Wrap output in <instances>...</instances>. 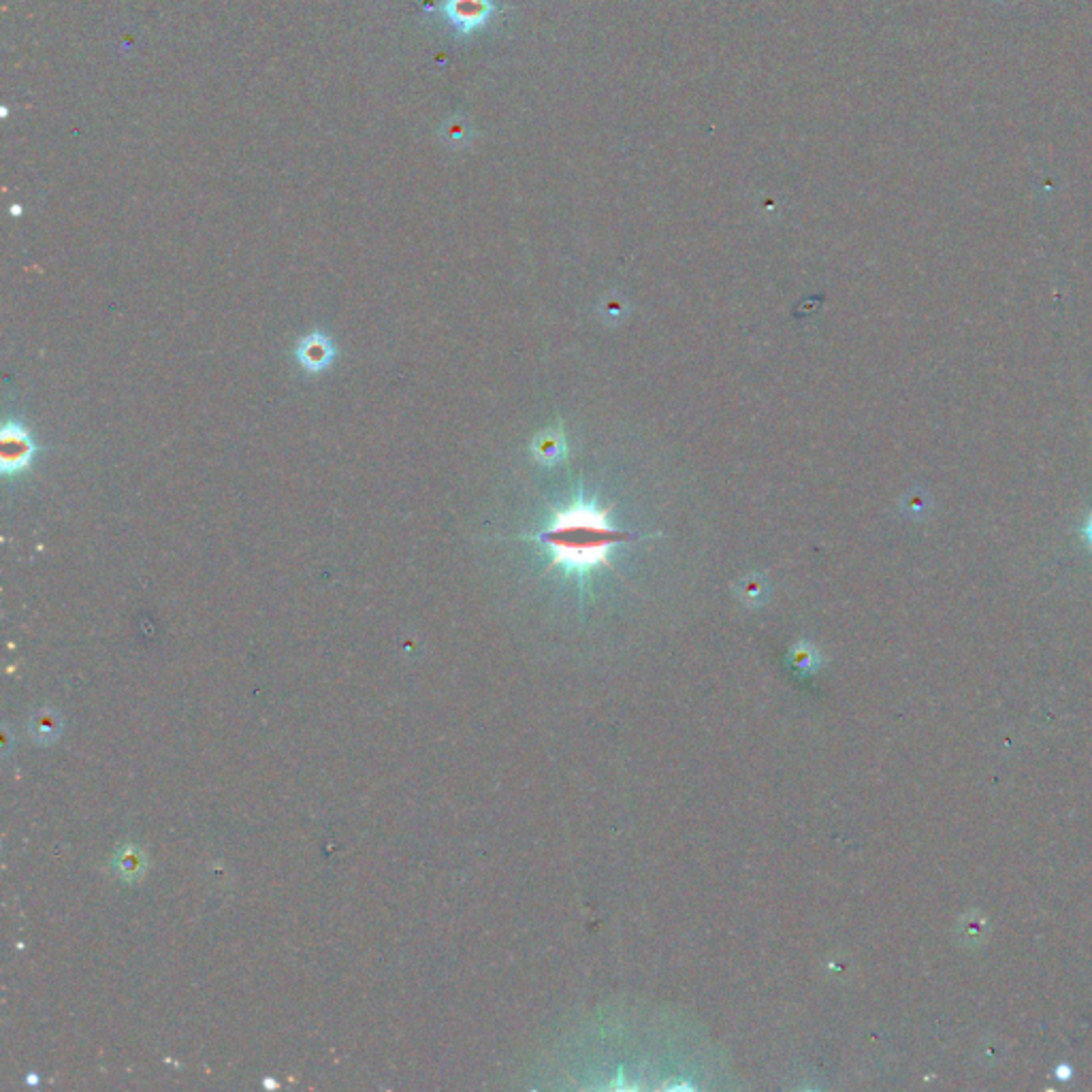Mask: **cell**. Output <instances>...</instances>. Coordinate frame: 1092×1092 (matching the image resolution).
Wrapping results in <instances>:
<instances>
[{"instance_id":"1","label":"cell","mask_w":1092,"mask_h":1092,"mask_svg":"<svg viewBox=\"0 0 1092 1092\" xmlns=\"http://www.w3.org/2000/svg\"><path fill=\"white\" fill-rule=\"evenodd\" d=\"M538 540L551 553V568L562 565L565 574L585 582L599 565L611 568L613 546L630 540V533L614 528L602 508L580 497L557 511Z\"/></svg>"},{"instance_id":"2","label":"cell","mask_w":1092,"mask_h":1092,"mask_svg":"<svg viewBox=\"0 0 1092 1092\" xmlns=\"http://www.w3.org/2000/svg\"><path fill=\"white\" fill-rule=\"evenodd\" d=\"M37 442L20 421H7L0 433V467L5 476L26 472L37 457Z\"/></svg>"},{"instance_id":"3","label":"cell","mask_w":1092,"mask_h":1092,"mask_svg":"<svg viewBox=\"0 0 1092 1092\" xmlns=\"http://www.w3.org/2000/svg\"><path fill=\"white\" fill-rule=\"evenodd\" d=\"M335 357H338V348L329 335L323 331H311L303 335L297 346H294V359L297 365L308 376H316L327 372L333 365Z\"/></svg>"},{"instance_id":"4","label":"cell","mask_w":1092,"mask_h":1092,"mask_svg":"<svg viewBox=\"0 0 1092 1092\" xmlns=\"http://www.w3.org/2000/svg\"><path fill=\"white\" fill-rule=\"evenodd\" d=\"M445 13L457 32L470 35L489 22L494 5L491 0H446Z\"/></svg>"},{"instance_id":"5","label":"cell","mask_w":1092,"mask_h":1092,"mask_svg":"<svg viewBox=\"0 0 1092 1092\" xmlns=\"http://www.w3.org/2000/svg\"><path fill=\"white\" fill-rule=\"evenodd\" d=\"M565 455V440L562 431H546L533 442V457L540 463H555Z\"/></svg>"},{"instance_id":"6","label":"cell","mask_w":1092,"mask_h":1092,"mask_svg":"<svg viewBox=\"0 0 1092 1092\" xmlns=\"http://www.w3.org/2000/svg\"><path fill=\"white\" fill-rule=\"evenodd\" d=\"M1086 536H1088L1090 545H1092V516H1090V521H1088V525H1086Z\"/></svg>"}]
</instances>
